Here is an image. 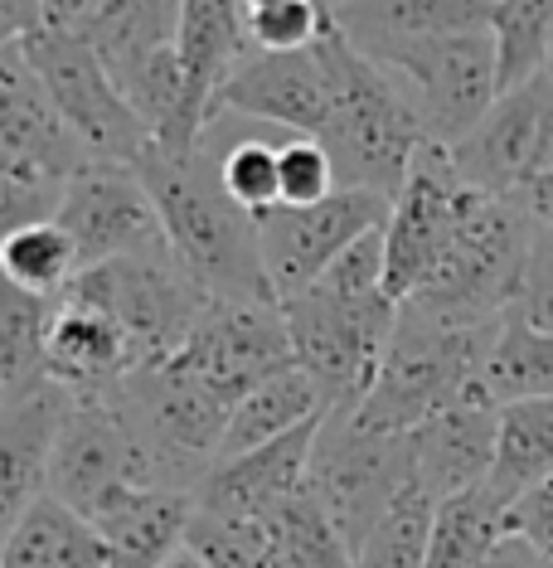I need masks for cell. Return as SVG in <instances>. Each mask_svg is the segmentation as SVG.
<instances>
[{"label": "cell", "mask_w": 553, "mask_h": 568, "mask_svg": "<svg viewBox=\"0 0 553 568\" xmlns=\"http://www.w3.org/2000/svg\"><path fill=\"white\" fill-rule=\"evenodd\" d=\"M534 219L514 195H475L428 282L408 296L422 312L452 321H505L524 282Z\"/></svg>", "instance_id": "52a82bcc"}, {"label": "cell", "mask_w": 553, "mask_h": 568, "mask_svg": "<svg viewBox=\"0 0 553 568\" xmlns=\"http://www.w3.org/2000/svg\"><path fill=\"white\" fill-rule=\"evenodd\" d=\"M93 525L107 545V568H165L190 545L195 490L132 486L112 506H102Z\"/></svg>", "instance_id": "cb8c5ba5"}, {"label": "cell", "mask_w": 553, "mask_h": 568, "mask_svg": "<svg viewBox=\"0 0 553 568\" xmlns=\"http://www.w3.org/2000/svg\"><path fill=\"white\" fill-rule=\"evenodd\" d=\"M59 296H34L24 287L6 282V302H0V404L40 389L49 379V326H54Z\"/></svg>", "instance_id": "f1b7e54d"}, {"label": "cell", "mask_w": 553, "mask_h": 568, "mask_svg": "<svg viewBox=\"0 0 553 568\" xmlns=\"http://www.w3.org/2000/svg\"><path fill=\"white\" fill-rule=\"evenodd\" d=\"M30 54L34 73L44 79L49 98L59 102L63 122L83 141L93 165H136L151 151L156 132L146 118L132 108V98L112 83L107 63L83 34H59V30H34L16 40Z\"/></svg>", "instance_id": "30bf717a"}, {"label": "cell", "mask_w": 553, "mask_h": 568, "mask_svg": "<svg viewBox=\"0 0 553 568\" xmlns=\"http://www.w3.org/2000/svg\"><path fill=\"white\" fill-rule=\"evenodd\" d=\"M326 413H330L326 394H320V384L301 365L277 369L273 379H263L253 394H243L234 404V418H228L218 462L243 457V452H253L263 443H277V437L297 433V428H306V423L326 418Z\"/></svg>", "instance_id": "4316f807"}, {"label": "cell", "mask_w": 553, "mask_h": 568, "mask_svg": "<svg viewBox=\"0 0 553 568\" xmlns=\"http://www.w3.org/2000/svg\"><path fill=\"white\" fill-rule=\"evenodd\" d=\"M452 161L485 195H520L530 180L553 171V73L500 93L452 146Z\"/></svg>", "instance_id": "9a60e30c"}, {"label": "cell", "mask_w": 553, "mask_h": 568, "mask_svg": "<svg viewBox=\"0 0 553 568\" xmlns=\"http://www.w3.org/2000/svg\"><path fill=\"white\" fill-rule=\"evenodd\" d=\"M330 98L336 93H330V69L326 54H320V40L311 49H253L218 93L214 122L238 118L287 126L291 136H320L330 122Z\"/></svg>", "instance_id": "ac0fdd59"}, {"label": "cell", "mask_w": 553, "mask_h": 568, "mask_svg": "<svg viewBox=\"0 0 553 568\" xmlns=\"http://www.w3.org/2000/svg\"><path fill=\"white\" fill-rule=\"evenodd\" d=\"M54 219L69 229L83 267L165 248L161 210L136 165H83Z\"/></svg>", "instance_id": "e0dca14e"}, {"label": "cell", "mask_w": 553, "mask_h": 568, "mask_svg": "<svg viewBox=\"0 0 553 568\" xmlns=\"http://www.w3.org/2000/svg\"><path fill=\"white\" fill-rule=\"evenodd\" d=\"M0 267H6L10 287H24L34 296H63L73 277L83 273L79 248H73L69 229L59 219H40V224L10 229L0 239Z\"/></svg>", "instance_id": "1f68e13d"}, {"label": "cell", "mask_w": 553, "mask_h": 568, "mask_svg": "<svg viewBox=\"0 0 553 568\" xmlns=\"http://www.w3.org/2000/svg\"><path fill=\"white\" fill-rule=\"evenodd\" d=\"M69 398L73 394L63 384L44 379L40 389L0 404V525L6 529L49 490V457Z\"/></svg>", "instance_id": "603a6c76"}, {"label": "cell", "mask_w": 553, "mask_h": 568, "mask_svg": "<svg viewBox=\"0 0 553 568\" xmlns=\"http://www.w3.org/2000/svg\"><path fill=\"white\" fill-rule=\"evenodd\" d=\"M549 73H553V54H549Z\"/></svg>", "instance_id": "7dc6e473"}, {"label": "cell", "mask_w": 553, "mask_h": 568, "mask_svg": "<svg viewBox=\"0 0 553 568\" xmlns=\"http://www.w3.org/2000/svg\"><path fill=\"white\" fill-rule=\"evenodd\" d=\"M375 63L403 88L408 108L422 122V136L437 141V146H457L500 98V63H495L491 24L393 49V54H383Z\"/></svg>", "instance_id": "8fae6325"}, {"label": "cell", "mask_w": 553, "mask_h": 568, "mask_svg": "<svg viewBox=\"0 0 553 568\" xmlns=\"http://www.w3.org/2000/svg\"><path fill=\"white\" fill-rule=\"evenodd\" d=\"M320 418L306 428L263 443L243 457H228L204 476L195 490V506L209 515H228V520H267L281 500H291L311 481V447H316Z\"/></svg>", "instance_id": "ffe728a7"}, {"label": "cell", "mask_w": 553, "mask_h": 568, "mask_svg": "<svg viewBox=\"0 0 553 568\" xmlns=\"http://www.w3.org/2000/svg\"><path fill=\"white\" fill-rule=\"evenodd\" d=\"M481 394L491 404H520V398H549L553 394V331H539L520 316H505L491 359L481 369Z\"/></svg>", "instance_id": "f546056e"}, {"label": "cell", "mask_w": 553, "mask_h": 568, "mask_svg": "<svg viewBox=\"0 0 553 568\" xmlns=\"http://www.w3.org/2000/svg\"><path fill=\"white\" fill-rule=\"evenodd\" d=\"M107 398L122 413L126 433L136 437L151 486L199 490L204 476L218 467L234 404L218 398L175 355L136 365Z\"/></svg>", "instance_id": "8992f818"}, {"label": "cell", "mask_w": 553, "mask_h": 568, "mask_svg": "<svg viewBox=\"0 0 553 568\" xmlns=\"http://www.w3.org/2000/svg\"><path fill=\"white\" fill-rule=\"evenodd\" d=\"M209 136L218 146V180L224 190L234 195L243 210L263 219L267 210L281 204V175H277V151L273 141H257V136H238V141H218V126L209 122Z\"/></svg>", "instance_id": "d590c367"}, {"label": "cell", "mask_w": 553, "mask_h": 568, "mask_svg": "<svg viewBox=\"0 0 553 568\" xmlns=\"http://www.w3.org/2000/svg\"><path fill=\"white\" fill-rule=\"evenodd\" d=\"M73 296L102 306L122 321V331L132 335L136 359H171L185 351V341L195 335L204 312L214 306V296L199 287V277L165 248L132 253V257H112V263L83 267L73 277Z\"/></svg>", "instance_id": "9c48e42d"}, {"label": "cell", "mask_w": 553, "mask_h": 568, "mask_svg": "<svg viewBox=\"0 0 553 568\" xmlns=\"http://www.w3.org/2000/svg\"><path fill=\"white\" fill-rule=\"evenodd\" d=\"M505 529L524 535L534 549H544L549 559H553V476H549V481H539L534 490H524V496L514 500L510 515H505Z\"/></svg>", "instance_id": "ab89813d"}, {"label": "cell", "mask_w": 553, "mask_h": 568, "mask_svg": "<svg viewBox=\"0 0 553 568\" xmlns=\"http://www.w3.org/2000/svg\"><path fill=\"white\" fill-rule=\"evenodd\" d=\"M432 529H437V500L418 481H408L389 506V515L369 529L355 564L359 568H428Z\"/></svg>", "instance_id": "e575fe53"}, {"label": "cell", "mask_w": 553, "mask_h": 568, "mask_svg": "<svg viewBox=\"0 0 553 568\" xmlns=\"http://www.w3.org/2000/svg\"><path fill=\"white\" fill-rule=\"evenodd\" d=\"M180 73H185V112L204 136L214 122V102L238 63L253 54L248 6L243 0H180Z\"/></svg>", "instance_id": "7402d4cb"}, {"label": "cell", "mask_w": 553, "mask_h": 568, "mask_svg": "<svg viewBox=\"0 0 553 568\" xmlns=\"http://www.w3.org/2000/svg\"><path fill=\"white\" fill-rule=\"evenodd\" d=\"M553 476V394L549 398H520L500 408V447L491 486L505 506Z\"/></svg>", "instance_id": "83f0119b"}, {"label": "cell", "mask_w": 553, "mask_h": 568, "mask_svg": "<svg viewBox=\"0 0 553 568\" xmlns=\"http://www.w3.org/2000/svg\"><path fill=\"white\" fill-rule=\"evenodd\" d=\"M505 321H452L403 302L398 331L375 389L359 404V423L379 433H413L442 408L481 394V369Z\"/></svg>", "instance_id": "277c9868"}, {"label": "cell", "mask_w": 553, "mask_h": 568, "mask_svg": "<svg viewBox=\"0 0 553 568\" xmlns=\"http://www.w3.org/2000/svg\"><path fill=\"white\" fill-rule=\"evenodd\" d=\"M136 171L161 210L171 253L199 277V287L214 302H277L263 267L257 214H248L224 190L218 146L209 132L190 156H171V151L151 146L136 161Z\"/></svg>", "instance_id": "7a4b0ae2"}, {"label": "cell", "mask_w": 553, "mask_h": 568, "mask_svg": "<svg viewBox=\"0 0 553 568\" xmlns=\"http://www.w3.org/2000/svg\"><path fill=\"white\" fill-rule=\"evenodd\" d=\"M277 175H281V204H316L340 190L336 156L320 146L316 136H291L277 151Z\"/></svg>", "instance_id": "74e56055"}, {"label": "cell", "mask_w": 553, "mask_h": 568, "mask_svg": "<svg viewBox=\"0 0 553 568\" xmlns=\"http://www.w3.org/2000/svg\"><path fill=\"white\" fill-rule=\"evenodd\" d=\"M389 210L393 200L345 185L316 204H277V210H267L257 219V234H263V267L277 302L306 292L345 248H355L365 234L389 224Z\"/></svg>", "instance_id": "4fadbf2b"}, {"label": "cell", "mask_w": 553, "mask_h": 568, "mask_svg": "<svg viewBox=\"0 0 553 568\" xmlns=\"http://www.w3.org/2000/svg\"><path fill=\"white\" fill-rule=\"evenodd\" d=\"M175 359L218 398L238 404L277 369L297 365V351L281 302H214Z\"/></svg>", "instance_id": "2e32d148"}, {"label": "cell", "mask_w": 553, "mask_h": 568, "mask_svg": "<svg viewBox=\"0 0 553 568\" xmlns=\"http://www.w3.org/2000/svg\"><path fill=\"white\" fill-rule=\"evenodd\" d=\"M326 6H330V10H340V6H355V0H326Z\"/></svg>", "instance_id": "bcb514c9"}, {"label": "cell", "mask_w": 553, "mask_h": 568, "mask_svg": "<svg viewBox=\"0 0 553 568\" xmlns=\"http://www.w3.org/2000/svg\"><path fill=\"white\" fill-rule=\"evenodd\" d=\"M132 486H151L146 462H141L136 437L126 433L122 413L112 408V398H69V413L59 423V443L49 457V490L44 496L63 500L98 520L102 506L122 496Z\"/></svg>", "instance_id": "5bb4252c"}, {"label": "cell", "mask_w": 553, "mask_h": 568, "mask_svg": "<svg viewBox=\"0 0 553 568\" xmlns=\"http://www.w3.org/2000/svg\"><path fill=\"white\" fill-rule=\"evenodd\" d=\"M0 568H107V545L93 520L54 496H40L6 529Z\"/></svg>", "instance_id": "484cf974"}, {"label": "cell", "mask_w": 553, "mask_h": 568, "mask_svg": "<svg viewBox=\"0 0 553 568\" xmlns=\"http://www.w3.org/2000/svg\"><path fill=\"white\" fill-rule=\"evenodd\" d=\"M165 568H209V564H204V559H199V554H195V549H190V545H185V549H180V554H175V559H171V564H165Z\"/></svg>", "instance_id": "ee69618b"}, {"label": "cell", "mask_w": 553, "mask_h": 568, "mask_svg": "<svg viewBox=\"0 0 553 568\" xmlns=\"http://www.w3.org/2000/svg\"><path fill=\"white\" fill-rule=\"evenodd\" d=\"M481 568H553V559H549L544 549H534L524 535L505 529V535H500V545L481 559Z\"/></svg>", "instance_id": "60d3db41"}, {"label": "cell", "mask_w": 553, "mask_h": 568, "mask_svg": "<svg viewBox=\"0 0 553 568\" xmlns=\"http://www.w3.org/2000/svg\"><path fill=\"white\" fill-rule=\"evenodd\" d=\"M190 549L209 568H287L257 520H228V515H209L195 506V525H190Z\"/></svg>", "instance_id": "8d00e7d4"}, {"label": "cell", "mask_w": 553, "mask_h": 568, "mask_svg": "<svg viewBox=\"0 0 553 568\" xmlns=\"http://www.w3.org/2000/svg\"><path fill=\"white\" fill-rule=\"evenodd\" d=\"M248 10H263V6H277V0H243Z\"/></svg>", "instance_id": "f6af8a7d"}, {"label": "cell", "mask_w": 553, "mask_h": 568, "mask_svg": "<svg viewBox=\"0 0 553 568\" xmlns=\"http://www.w3.org/2000/svg\"><path fill=\"white\" fill-rule=\"evenodd\" d=\"M505 515H510V506L491 486H475L467 496L437 500L428 568H481V559L500 545V535H505Z\"/></svg>", "instance_id": "4dcf8cb0"}, {"label": "cell", "mask_w": 553, "mask_h": 568, "mask_svg": "<svg viewBox=\"0 0 553 568\" xmlns=\"http://www.w3.org/2000/svg\"><path fill=\"white\" fill-rule=\"evenodd\" d=\"M514 316L539 331H553V224L534 229L530 257H524V282L514 296Z\"/></svg>", "instance_id": "f35d334b"}, {"label": "cell", "mask_w": 553, "mask_h": 568, "mask_svg": "<svg viewBox=\"0 0 553 568\" xmlns=\"http://www.w3.org/2000/svg\"><path fill=\"white\" fill-rule=\"evenodd\" d=\"M88 151L63 122L30 54L10 40L0 44V224L24 229L54 219L63 190L83 171Z\"/></svg>", "instance_id": "5b68a950"}, {"label": "cell", "mask_w": 553, "mask_h": 568, "mask_svg": "<svg viewBox=\"0 0 553 568\" xmlns=\"http://www.w3.org/2000/svg\"><path fill=\"white\" fill-rule=\"evenodd\" d=\"M257 525L273 535V545H277L287 568H359L350 539H345L336 529V520L320 510L311 486L297 490L291 500H281V506Z\"/></svg>", "instance_id": "d6a6232c"}, {"label": "cell", "mask_w": 553, "mask_h": 568, "mask_svg": "<svg viewBox=\"0 0 553 568\" xmlns=\"http://www.w3.org/2000/svg\"><path fill=\"white\" fill-rule=\"evenodd\" d=\"M44 6V30H59V34H83L93 16L102 10V0H40Z\"/></svg>", "instance_id": "b9f144b4"}, {"label": "cell", "mask_w": 553, "mask_h": 568, "mask_svg": "<svg viewBox=\"0 0 553 568\" xmlns=\"http://www.w3.org/2000/svg\"><path fill=\"white\" fill-rule=\"evenodd\" d=\"M413 476V443L408 433H379L369 423H359L355 408H330L320 418L316 447H311V496L320 510L336 520V529L350 539V549L369 539L398 490Z\"/></svg>", "instance_id": "ba28073f"}, {"label": "cell", "mask_w": 553, "mask_h": 568, "mask_svg": "<svg viewBox=\"0 0 553 568\" xmlns=\"http://www.w3.org/2000/svg\"><path fill=\"white\" fill-rule=\"evenodd\" d=\"M475 195L481 190L457 171L452 146L422 141L403 190L393 195L389 224H383V282L398 302H408L428 282Z\"/></svg>", "instance_id": "7c38bea8"}, {"label": "cell", "mask_w": 553, "mask_h": 568, "mask_svg": "<svg viewBox=\"0 0 553 568\" xmlns=\"http://www.w3.org/2000/svg\"><path fill=\"white\" fill-rule=\"evenodd\" d=\"M491 10L495 0H355V6L336 10V24L369 59H383L422 40L481 30L491 24Z\"/></svg>", "instance_id": "d4e9b609"}, {"label": "cell", "mask_w": 553, "mask_h": 568, "mask_svg": "<svg viewBox=\"0 0 553 568\" xmlns=\"http://www.w3.org/2000/svg\"><path fill=\"white\" fill-rule=\"evenodd\" d=\"M500 93L524 88L539 73H549L553 54V0H495L491 10Z\"/></svg>", "instance_id": "836d02e7"}, {"label": "cell", "mask_w": 553, "mask_h": 568, "mask_svg": "<svg viewBox=\"0 0 553 568\" xmlns=\"http://www.w3.org/2000/svg\"><path fill=\"white\" fill-rule=\"evenodd\" d=\"M297 365L330 408H359L375 389L403 302L383 282V229L345 248L311 287L281 302Z\"/></svg>", "instance_id": "6da1fadb"}, {"label": "cell", "mask_w": 553, "mask_h": 568, "mask_svg": "<svg viewBox=\"0 0 553 568\" xmlns=\"http://www.w3.org/2000/svg\"><path fill=\"white\" fill-rule=\"evenodd\" d=\"M136 365H141L136 345L117 316L73 292L59 296L54 326H49V359H44L49 379L79 398H107Z\"/></svg>", "instance_id": "44dd1931"}, {"label": "cell", "mask_w": 553, "mask_h": 568, "mask_svg": "<svg viewBox=\"0 0 553 568\" xmlns=\"http://www.w3.org/2000/svg\"><path fill=\"white\" fill-rule=\"evenodd\" d=\"M408 443H413V476L432 500L467 496V490L491 481L495 471L500 404H491L485 394H471L413 428Z\"/></svg>", "instance_id": "d6986e66"}, {"label": "cell", "mask_w": 553, "mask_h": 568, "mask_svg": "<svg viewBox=\"0 0 553 568\" xmlns=\"http://www.w3.org/2000/svg\"><path fill=\"white\" fill-rule=\"evenodd\" d=\"M514 200L530 210L534 224H553V171H544L539 180H530V185H524Z\"/></svg>", "instance_id": "7bdbcfd3"}, {"label": "cell", "mask_w": 553, "mask_h": 568, "mask_svg": "<svg viewBox=\"0 0 553 568\" xmlns=\"http://www.w3.org/2000/svg\"><path fill=\"white\" fill-rule=\"evenodd\" d=\"M320 54L330 69V122L316 141L336 156L345 190H369V195L393 200L403 190L422 136L418 112L408 108L403 88L359 49L340 24L320 34Z\"/></svg>", "instance_id": "3957f363"}]
</instances>
